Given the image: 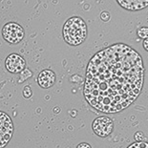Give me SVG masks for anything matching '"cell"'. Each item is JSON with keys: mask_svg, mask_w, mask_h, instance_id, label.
<instances>
[{"mask_svg": "<svg viewBox=\"0 0 148 148\" xmlns=\"http://www.w3.org/2000/svg\"><path fill=\"white\" fill-rule=\"evenodd\" d=\"M143 60L132 47L116 43L97 52L87 65L83 95L96 110L115 114L138 99L144 82Z\"/></svg>", "mask_w": 148, "mask_h": 148, "instance_id": "1", "label": "cell"}, {"mask_svg": "<svg viewBox=\"0 0 148 148\" xmlns=\"http://www.w3.org/2000/svg\"><path fill=\"white\" fill-rule=\"evenodd\" d=\"M121 7L127 11H140L148 7V0H116Z\"/></svg>", "mask_w": 148, "mask_h": 148, "instance_id": "7", "label": "cell"}, {"mask_svg": "<svg viewBox=\"0 0 148 148\" xmlns=\"http://www.w3.org/2000/svg\"><path fill=\"white\" fill-rule=\"evenodd\" d=\"M134 138H135V140H136V141H143V138H144L143 133V132H140V131H138V132H137L136 134H135Z\"/></svg>", "mask_w": 148, "mask_h": 148, "instance_id": "11", "label": "cell"}, {"mask_svg": "<svg viewBox=\"0 0 148 148\" xmlns=\"http://www.w3.org/2000/svg\"><path fill=\"white\" fill-rule=\"evenodd\" d=\"M143 46L144 50H145L146 52H148V38H146V39H143Z\"/></svg>", "mask_w": 148, "mask_h": 148, "instance_id": "15", "label": "cell"}, {"mask_svg": "<svg viewBox=\"0 0 148 148\" xmlns=\"http://www.w3.org/2000/svg\"><path fill=\"white\" fill-rule=\"evenodd\" d=\"M92 129L97 136L100 138H106L114 130V122L108 116H99L93 121Z\"/></svg>", "mask_w": 148, "mask_h": 148, "instance_id": "5", "label": "cell"}, {"mask_svg": "<svg viewBox=\"0 0 148 148\" xmlns=\"http://www.w3.org/2000/svg\"><path fill=\"white\" fill-rule=\"evenodd\" d=\"M100 18L103 20V21H107L109 19V14H108V12H103L101 15H100Z\"/></svg>", "mask_w": 148, "mask_h": 148, "instance_id": "14", "label": "cell"}, {"mask_svg": "<svg viewBox=\"0 0 148 148\" xmlns=\"http://www.w3.org/2000/svg\"><path fill=\"white\" fill-rule=\"evenodd\" d=\"M5 66L7 70L12 74L20 73L23 70H25L26 67V61L18 53H12L8 56L5 60Z\"/></svg>", "mask_w": 148, "mask_h": 148, "instance_id": "6", "label": "cell"}, {"mask_svg": "<svg viewBox=\"0 0 148 148\" xmlns=\"http://www.w3.org/2000/svg\"><path fill=\"white\" fill-rule=\"evenodd\" d=\"M23 95H24L25 97H26V99H28V97H30L31 96H32V91L30 90V87L29 86H26V87L24 88Z\"/></svg>", "mask_w": 148, "mask_h": 148, "instance_id": "12", "label": "cell"}, {"mask_svg": "<svg viewBox=\"0 0 148 148\" xmlns=\"http://www.w3.org/2000/svg\"><path fill=\"white\" fill-rule=\"evenodd\" d=\"M88 34L87 24L81 17L73 16L64 23L62 29L63 38L69 45L77 46L84 42Z\"/></svg>", "mask_w": 148, "mask_h": 148, "instance_id": "2", "label": "cell"}, {"mask_svg": "<svg viewBox=\"0 0 148 148\" xmlns=\"http://www.w3.org/2000/svg\"><path fill=\"white\" fill-rule=\"evenodd\" d=\"M138 36L140 38H148V27H141L138 30Z\"/></svg>", "mask_w": 148, "mask_h": 148, "instance_id": "9", "label": "cell"}, {"mask_svg": "<svg viewBox=\"0 0 148 148\" xmlns=\"http://www.w3.org/2000/svg\"><path fill=\"white\" fill-rule=\"evenodd\" d=\"M56 82V74L52 70H43L37 77V83L42 88H50Z\"/></svg>", "mask_w": 148, "mask_h": 148, "instance_id": "8", "label": "cell"}, {"mask_svg": "<svg viewBox=\"0 0 148 148\" xmlns=\"http://www.w3.org/2000/svg\"><path fill=\"white\" fill-rule=\"evenodd\" d=\"M14 134V123L10 116L0 111V148L7 146Z\"/></svg>", "mask_w": 148, "mask_h": 148, "instance_id": "4", "label": "cell"}, {"mask_svg": "<svg viewBox=\"0 0 148 148\" xmlns=\"http://www.w3.org/2000/svg\"><path fill=\"white\" fill-rule=\"evenodd\" d=\"M24 29L16 22H8L2 28L3 38L10 44H18L24 38Z\"/></svg>", "mask_w": 148, "mask_h": 148, "instance_id": "3", "label": "cell"}, {"mask_svg": "<svg viewBox=\"0 0 148 148\" xmlns=\"http://www.w3.org/2000/svg\"><path fill=\"white\" fill-rule=\"evenodd\" d=\"M77 148H92V146L87 143H81L77 146Z\"/></svg>", "mask_w": 148, "mask_h": 148, "instance_id": "13", "label": "cell"}, {"mask_svg": "<svg viewBox=\"0 0 148 148\" xmlns=\"http://www.w3.org/2000/svg\"><path fill=\"white\" fill-rule=\"evenodd\" d=\"M127 148H148V143L146 141H135L134 143L130 144Z\"/></svg>", "mask_w": 148, "mask_h": 148, "instance_id": "10", "label": "cell"}]
</instances>
